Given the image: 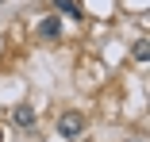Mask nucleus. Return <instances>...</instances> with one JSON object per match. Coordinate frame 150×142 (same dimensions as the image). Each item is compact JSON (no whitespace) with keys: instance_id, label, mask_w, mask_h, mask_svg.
Here are the masks:
<instances>
[{"instance_id":"nucleus-2","label":"nucleus","mask_w":150,"mask_h":142,"mask_svg":"<svg viewBox=\"0 0 150 142\" xmlns=\"http://www.w3.org/2000/svg\"><path fill=\"white\" fill-rule=\"evenodd\" d=\"M39 35L42 39H58V35H62V15H46L39 23Z\"/></svg>"},{"instance_id":"nucleus-1","label":"nucleus","mask_w":150,"mask_h":142,"mask_svg":"<svg viewBox=\"0 0 150 142\" xmlns=\"http://www.w3.org/2000/svg\"><path fill=\"white\" fill-rule=\"evenodd\" d=\"M58 131H62L66 138H73V134H81V131H85V119L77 115V111H69V115H62V119H58Z\"/></svg>"},{"instance_id":"nucleus-4","label":"nucleus","mask_w":150,"mask_h":142,"mask_svg":"<svg viewBox=\"0 0 150 142\" xmlns=\"http://www.w3.org/2000/svg\"><path fill=\"white\" fill-rule=\"evenodd\" d=\"M54 4H58V12H66V15H81L77 0H54Z\"/></svg>"},{"instance_id":"nucleus-5","label":"nucleus","mask_w":150,"mask_h":142,"mask_svg":"<svg viewBox=\"0 0 150 142\" xmlns=\"http://www.w3.org/2000/svg\"><path fill=\"white\" fill-rule=\"evenodd\" d=\"M135 58H139V62L150 58V46H146V42H135Z\"/></svg>"},{"instance_id":"nucleus-3","label":"nucleus","mask_w":150,"mask_h":142,"mask_svg":"<svg viewBox=\"0 0 150 142\" xmlns=\"http://www.w3.org/2000/svg\"><path fill=\"white\" fill-rule=\"evenodd\" d=\"M12 119H16V127H35V111L27 108V104H19V108L12 111Z\"/></svg>"},{"instance_id":"nucleus-7","label":"nucleus","mask_w":150,"mask_h":142,"mask_svg":"<svg viewBox=\"0 0 150 142\" xmlns=\"http://www.w3.org/2000/svg\"><path fill=\"white\" fill-rule=\"evenodd\" d=\"M0 4H4V0H0Z\"/></svg>"},{"instance_id":"nucleus-6","label":"nucleus","mask_w":150,"mask_h":142,"mask_svg":"<svg viewBox=\"0 0 150 142\" xmlns=\"http://www.w3.org/2000/svg\"><path fill=\"white\" fill-rule=\"evenodd\" d=\"M0 142H4V134H0Z\"/></svg>"}]
</instances>
